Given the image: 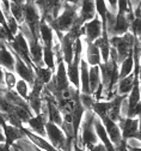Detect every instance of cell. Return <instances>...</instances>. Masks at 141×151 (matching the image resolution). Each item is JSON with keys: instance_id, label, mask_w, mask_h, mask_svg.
<instances>
[{"instance_id": "cell-33", "label": "cell", "mask_w": 141, "mask_h": 151, "mask_svg": "<svg viewBox=\"0 0 141 151\" xmlns=\"http://www.w3.org/2000/svg\"><path fill=\"white\" fill-rule=\"evenodd\" d=\"M73 151H85V150H83V149H80V147H78L75 144H73Z\"/></svg>"}, {"instance_id": "cell-21", "label": "cell", "mask_w": 141, "mask_h": 151, "mask_svg": "<svg viewBox=\"0 0 141 151\" xmlns=\"http://www.w3.org/2000/svg\"><path fill=\"white\" fill-rule=\"evenodd\" d=\"M134 71V61H133V53L120 64L118 66V79L125 78Z\"/></svg>"}, {"instance_id": "cell-18", "label": "cell", "mask_w": 141, "mask_h": 151, "mask_svg": "<svg viewBox=\"0 0 141 151\" xmlns=\"http://www.w3.org/2000/svg\"><path fill=\"white\" fill-rule=\"evenodd\" d=\"M100 85V71L99 66H91L89 67V89L90 93L93 95L98 86Z\"/></svg>"}, {"instance_id": "cell-15", "label": "cell", "mask_w": 141, "mask_h": 151, "mask_svg": "<svg viewBox=\"0 0 141 151\" xmlns=\"http://www.w3.org/2000/svg\"><path fill=\"white\" fill-rule=\"evenodd\" d=\"M94 132H96V136H97L99 143H102L105 146L107 151H116V149L114 147V145L111 144V142H110V139L107 134V131L104 128L103 122L100 121V119H98L97 116L94 118Z\"/></svg>"}, {"instance_id": "cell-8", "label": "cell", "mask_w": 141, "mask_h": 151, "mask_svg": "<svg viewBox=\"0 0 141 151\" xmlns=\"http://www.w3.org/2000/svg\"><path fill=\"white\" fill-rule=\"evenodd\" d=\"M100 121L103 122L104 128H105V131H107V134H108V137H109L111 144L114 145V147H115L116 151H117L118 146L121 145V143H122V140H123V139H122V133H121L120 127L117 126V124H116L115 121L110 120L108 116L100 119Z\"/></svg>"}, {"instance_id": "cell-5", "label": "cell", "mask_w": 141, "mask_h": 151, "mask_svg": "<svg viewBox=\"0 0 141 151\" xmlns=\"http://www.w3.org/2000/svg\"><path fill=\"white\" fill-rule=\"evenodd\" d=\"M116 124L121 129L123 140H128L132 138L140 140V118H120Z\"/></svg>"}, {"instance_id": "cell-16", "label": "cell", "mask_w": 141, "mask_h": 151, "mask_svg": "<svg viewBox=\"0 0 141 151\" xmlns=\"http://www.w3.org/2000/svg\"><path fill=\"white\" fill-rule=\"evenodd\" d=\"M38 36H39V41L42 43V47L52 48V43L54 39V30L48 23L41 21L38 27Z\"/></svg>"}, {"instance_id": "cell-6", "label": "cell", "mask_w": 141, "mask_h": 151, "mask_svg": "<svg viewBox=\"0 0 141 151\" xmlns=\"http://www.w3.org/2000/svg\"><path fill=\"white\" fill-rule=\"evenodd\" d=\"M102 31H103V24L100 22L99 17L96 14L93 17V19H91L90 22H87L83 25L82 39L84 40V42L86 45L93 43L97 39H99V37L102 36Z\"/></svg>"}, {"instance_id": "cell-25", "label": "cell", "mask_w": 141, "mask_h": 151, "mask_svg": "<svg viewBox=\"0 0 141 151\" xmlns=\"http://www.w3.org/2000/svg\"><path fill=\"white\" fill-rule=\"evenodd\" d=\"M13 91L21 99H23L24 101H28V97H29L30 91H31V86L26 82H24L22 79H18L17 83H16V86H14Z\"/></svg>"}, {"instance_id": "cell-28", "label": "cell", "mask_w": 141, "mask_h": 151, "mask_svg": "<svg viewBox=\"0 0 141 151\" xmlns=\"http://www.w3.org/2000/svg\"><path fill=\"white\" fill-rule=\"evenodd\" d=\"M87 151H107V149L102 143H98V144L93 145L91 149H89Z\"/></svg>"}, {"instance_id": "cell-20", "label": "cell", "mask_w": 141, "mask_h": 151, "mask_svg": "<svg viewBox=\"0 0 141 151\" xmlns=\"http://www.w3.org/2000/svg\"><path fill=\"white\" fill-rule=\"evenodd\" d=\"M47 106H48V122H52L60 127L62 124V114L60 113L57 106L52 102H47Z\"/></svg>"}, {"instance_id": "cell-22", "label": "cell", "mask_w": 141, "mask_h": 151, "mask_svg": "<svg viewBox=\"0 0 141 151\" xmlns=\"http://www.w3.org/2000/svg\"><path fill=\"white\" fill-rule=\"evenodd\" d=\"M91 110L98 119H103L108 116V113L110 110V101H97L93 103Z\"/></svg>"}, {"instance_id": "cell-19", "label": "cell", "mask_w": 141, "mask_h": 151, "mask_svg": "<svg viewBox=\"0 0 141 151\" xmlns=\"http://www.w3.org/2000/svg\"><path fill=\"white\" fill-rule=\"evenodd\" d=\"M34 73H35V78L41 82L43 85H47L52 81L53 76H54V72L50 68L46 67V66H43V67H34Z\"/></svg>"}, {"instance_id": "cell-12", "label": "cell", "mask_w": 141, "mask_h": 151, "mask_svg": "<svg viewBox=\"0 0 141 151\" xmlns=\"http://www.w3.org/2000/svg\"><path fill=\"white\" fill-rule=\"evenodd\" d=\"M0 66L5 71L14 72V56L6 42H0Z\"/></svg>"}, {"instance_id": "cell-3", "label": "cell", "mask_w": 141, "mask_h": 151, "mask_svg": "<svg viewBox=\"0 0 141 151\" xmlns=\"http://www.w3.org/2000/svg\"><path fill=\"white\" fill-rule=\"evenodd\" d=\"M134 42H135V37L130 32H127L122 36H114L109 39L110 47L114 48L116 52L118 66L128 55H130L133 53Z\"/></svg>"}, {"instance_id": "cell-10", "label": "cell", "mask_w": 141, "mask_h": 151, "mask_svg": "<svg viewBox=\"0 0 141 151\" xmlns=\"http://www.w3.org/2000/svg\"><path fill=\"white\" fill-rule=\"evenodd\" d=\"M48 122L47 119H44L41 114L38 115H34L24 126L29 132L31 133L38 136V137H42V138H46V124Z\"/></svg>"}, {"instance_id": "cell-27", "label": "cell", "mask_w": 141, "mask_h": 151, "mask_svg": "<svg viewBox=\"0 0 141 151\" xmlns=\"http://www.w3.org/2000/svg\"><path fill=\"white\" fill-rule=\"evenodd\" d=\"M79 102L83 106L85 110H91L93 103L96 102L92 95H86V93H79Z\"/></svg>"}, {"instance_id": "cell-17", "label": "cell", "mask_w": 141, "mask_h": 151, "mask_svg": "<svg viewBox=\"0 0 141 151\" xmlns=\"http://www.w3.org/2000/svg\"><path fill=\"white\" fill-rule=\"evenodd\" d=\"M134 81H135V76L134 73H130L129 76L125 78H121L117 82L116 85V92L120 96H128V93L130 92L133 85H134Z\"/></svg>"}, {"instance_id": "cell-24", "label": "cell", "mask_w": 141, "mask_h": 151, "mask_svg": "<svg viewBox=\"0 0 141 151\" xmlns=\"http://www.w3.org/2000/svg\"><path fill=\"white\" fill-rule=\"evenodd\" d=\"M42 59H43V65H44L46 67L50 68L53 72H55V68H56V59H55V55H54L52 48H49V47H43Z\"/></svg>"}, {"instance_id": "cell-2", "label": "cell", "mask_w": 141, "mask_h": 151, "mask_svg": "<svg viewBox=\"0 0 141 151\" xmlns=\"http://www.w3.org/2000/svg\"><path fill=\"white\" fill-rule=\"evenodd\" d=\"M94 118L96 115L92 110H85L82 124H80V127L78 131L77 140L74 143L78 147L83 149L85 151H87L93 145L99 143L94 132Z\"/></svg>"}, {"instance_id": "cell-29", "label": "cell", "mask_w": 141, "mask_h": 151, "mask_svg": "<svg viewBox=\"0 0 141 151\" xmlns=\"http://www.w3.org/2000/svg\"><path fill=\"white\" fill-rule=\"evenodd\" d=\"M6 91L5 90V86H4V70L1 68V66H0V93Z\"/></svg>"}, {"instance_id": "cell-9", "label": "cell", "mask_w": 141, "mask_h": 151, "mask_svg": "<svg viewBox=\"0 0 141 151\" xmlns=\"http://www.w3.org/2000/svg\"><path fill=\"white\" fill-rule=\"evenodd\" d=\"M75 37H73L69 32L65 34L62 36V39L60 40V49H61V55H62V60L66 65H68L73 60V55H74V42H75Z\"/></svg>"}, {"instance_id": "cell-31", "label": "cell", "mask_w": 141, "mask_h": 151, "mask_svg": "<svg viewBox=\"0 0 141 151\" xmlns=\"http://www.w3.org/2000/svg\"><path fill=\"white\" fill-rule=\"evenodd\" d=\"M6 122H5V119H4V115L1 114V113H0V127L3 128V126L5 125Z\"/></svg>"}, {"instance_id": "cell-13", "label": "cell", "mask_w": 141, "mask_h": 151, "mask_svg": "<svg viewBox=\"0 0 141 151\" xmlns=\"http://www.w3.org/2000/svg\"><path fill=\"white\" fill-rule=\"evenodd\" d=\"M3 131H4V134H5V146L7 149H10L17 140L25 137L22 128H17V127H13V126L7 125V124H5L3 126Z\"/></svg>"}, {"instance_id": "cell-1", "label": "cell", "mask_w": 141, "mask_h": 151, "mask_svg": "<svg viewBox=\"0 0 141 151\" xmlns=\"http://www.w3.org/2000/svg\"><path fill=\"white\" fill-rule=\"evenodd\" d=\"M80 1H65L64 9L60 12L56 19H54L49 25L54 30V34L57 36L59 41L62 39V36L67 34L73 27L79 10Z\"/></svg>"}, {"instance_id": "cell-11", "label": "cell", "mask_w": 141, "mask_h": 151, "mask_svg": "<svg viewBox=\"0 0 141 151\" xmlns=\"http://www.w3.org/2000/svg\"><path fill=\"white\" fill-rule=\"evenodd\" d=\"M83 40V39H82ZM84 42V40H83ZM83 58L85 59V61L87 63V65L91 66H99L102 64V58H100V53H99V48L94 45V43H90L86 45L84 42V52H83Z\"/></svg>"}, {"instance_id": "cell-4", "label": "cell", "mask_w": 141, "mask_h": 151, "mask_svg": "<svg viewBox=\"0 0 141 151\" xmlns=\"http://www.w3.org/2000/svg\"><path fill=\"white\" fill-rule=\"evenodd\" d=\"M23 23L28 27L30 32L39 40L38 27L41 23V14L35 5V1H24L23 5Z\"/></svg>"}, {"instance_id": "cell-23", "label": "cell", "mask_w": 141, "mask_h": 151, "mask_svg": "<svg viewBox=\"0 0 141 151\" xmlns=\"http://www.w3.org/2000/svg\"><path fill=\"white\" fill-rule=\"evenodd\" d=\"M23 5L24 1H10V12L18 24L23 23Z\"/></svg>"}, {"instance_id": "cell-30", "label": "cell", "mask_w": 141, "mask_h": 151, "mask_svg": "<svg viewBox=\"0 0 141 151\" xmlns=\"http://www.w3.org/2000/svg\"><path fill=\"white\" fill-rule=\"evenodd\" d=\"M0 144H5V134L1 127H0Z\"/></svg>"}, {"instance_id": "cell-7", "label": "cell", "mask_w": 141, "mask_h": 151, "mask_svg": "<svg viewBox=\"0 0 141 151\" xmlns=\"http://www.w3.org/2000/svg\"><path fill=\"white\" fill-rule=\"evenodd\" d=\"M7 45V43H6ZM9 47V46H7ZM11 50V49H10ZM12 52V50H11ZM13 56H14V73L18 77V79H22L24 82H26L30 86L34 84V81H35V73H34V70L30 68L17 54H14L12 52Z\"/></svg>"}, {"instance_id": "cell-14", "label": "cell", "mask_w": 141, "mask_h": 151, "mask_svg": "<svg viewBox=\"0 0 141 151\" xmlns=\"http://www.w3.org/2000/svg\"><path fill=\"white\" fill-rule=\"evenodd\" d=\"M89 65L84 58L80 59L79 64V92L91 95L89 89Z\"/></svg>"}, {"instance_id": "cell-26", "label": "cell", "mask_w": 141, "mask_h": 151, "mask_svg": "<svg viewBox=\"0 0 141 151\" xmlns=\"http://www.w3.org/2000/svg\"><path fill=\"white\" fill-rule=\"evenodd\" d=\"M18 81V77L16 76L14 72H10V71H5L4 70V86L6 91H11L14 89L16 83Z\"/></svg>"}, {"instance_id": "cell-32", "label": "cell", "mask_w": 141, "mask_h": 151, "mask_svg": "<svg viewBox=\"0 0 141 151\" xmlns=\"http://www.w3.org/2000/svg\"><path fill=\"white\" fill-rule=\"evenodd\" d=\"M10 149H7L5 146V144H0V151H9Z\"/></svg>"}]
</instances>
